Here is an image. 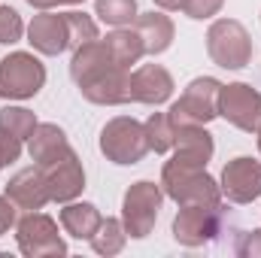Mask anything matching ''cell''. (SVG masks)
<instances>
[{
	"label": "cell",
	"mask_w": 261,
	"mask_h": 258,
	"mask_svg": "<svg viewBox=\"0 0 261 258\" xmlns=\"http://www.w3.org/2000/svg\"><path fill=\"white\" fill-rule=\"evenodd\" d=\"M161 189L170 200L182 203H203V207H222V189L206 173V167L189 164L179 158H170L161 170Z\"/></svg>",
	"instance_id": "6da1fadb"
},
{
	"label": "cell",
	"mask_w": 261,
	"mask_h": 258,
	"mask_svg": "<svg viewBox=\"0 0 261 258\" xmlns=\"http://www.w3.org/2000/svg\"><path fill=\"white\" fill-rule=\"evenodd\" d=\"M206 52L222 70H243L252 61V37L237 18H216L206 31Z\"/></svg>",
	"instance_id": "7a4b0ae2"
},
{
	"label": "cell",
	"mask_w": 261,
	"mask_h": 258,
	"mask_svg": "<svg viewBox=\"0 0 261 258\" xmlns=\"http://www.w3.org/2000/svg\"><path fill=\"white\" fill-rule=\"evenodd\" d=\"M100 152L107 155V161L113 164H140L149 155V140H146V128L130 119V116H116L110 119L103 131H100Z\"/></svg>",
	"instance_id": "3957f363"
},
{
	"label": "cell",
	"mask_w": 261,
	"mask_h": 258,
	"mask_svg": "<svg viewBox=\"0 0 261 258\" xmlns=\"http://www.w3.org/2000/svg\"><path fill=\"white\" fill-rule=\"evenodd\" d=\"M46 85V67L31 52H12L0 61V97L3 100H28L37 97Z\"/></svg>",
	"instance_id": "277c9868"
},
{
	"label": "cell",
	"mask_w": 261,
	"mask_h": 258,
	"mask_svg": "<svg viewBox=\"0 0 261 258\" xmlns=\"http://www.w3.org/2000/svg\"><path fill=\"white\" fill-rule=\"evenodd\" d=\"M161 200H164V189L155 186L152 179H140V183H134L125 192V200H122V225H125L128 237L143 240V237L152 234L158 210H161Z\"/></svg>",
	"instance_id": "5b68a950"
},
{
	"label": "cell",
	"mask_w": 261,
	"mask_h": 258,
	"mask_svg": "<svg viewBox=\"0 0 261 258\" xmlns=\"http://www.w3.org/2000/svg\"><path fill=\"white\" fill-rule=\"evenodd\" d=\"M219 91L222 82L213 76H197L186 85L182 97L170 107V119L173 125H206L219 116Z\"/></svg>",
	"instance_id": "8992f818"
},
{
	"label": "cell",
	"mask_w": 261,
	"mask_h": 258,
	"mask_svg": "<svg viewBox=\"0 0 261 258\" xmlns=\"http://www.w3.org/2000/svg\"><path fill=\"white\" fill-rule=\"evenodd\" d=\"M15 240H18V252L28 258H46V255H67V243L58 234V225L52 216L34 210L24 213L15 222Z\"/></svg>",
	"instance_id": "52a82bcc"
},
{
	"label": "cell",
	"mask_w": 261,
	"mask_h": 258,
	"mask_svg": "<svg viewBox=\"0 0 261 258\" xmlns=\"http://www.w3.org/2000/svg\"><path fill=\"white\" fill-rule=\"evenodd\" d=\"M225 210L222 207H203V203H182L173 219V240L195 249L222 234Z\"/></svg>",
	"instance_id": "ba28073f"
},
{
	"label": "cell",
	"mask_w": 261,
	"mask_h": 258,
	"mask_svg": "<svg viewBox=\"0 0 261 258\" xmlns=\"http://www.w3.org/2000/svg\"><path fill=\"white\" fill-rule=\"evenodd\" d=\"M219 116L225 122H231L234 128L246 131V134H258L261 131V94L252 85H246V82L222 85V91H219Z\"/></svg>",
	"instance_id": "9c48e42d"
},
{
	"label": "cell",
	"mask_w": 261,
	"mask_h": 258,
	"mask_svg": "<svg viewBox=\"0 0 261 258\" xmlns=\"http://www.w3.org/2000/svg\"><path fill=\"white\" fill-rule=\"evenodd\" d=\"M40 170H43V179H46L49 200H55V203H70L85 189V170H82V161L73 149H67L55 161L43 164Z\"/></svg>",
	"instance_id": "30bf717a"
},
{
	"label": "cell",
	"mask_w": 261,
	"mask_h": 258,
	"mask_svg": "<svg viewBox=\"0 0 261 258\" xmlns=\"http://www.w3.org/2000/svg\"><path fill=\"white\" fill-rule=\"evenodd\" d=\"M28 43L40 52V55H61L67 49H73V34H70V18L67 12H52V9H40V15H34V21L28 24Z\"/></svg>",
	"instance_id": "8fae6325"
},
{
	"label": "cell",
	"mask_w": 261,
	"mask_h": 258,
	"mask_svg": "<svg viewBox=\"0 0 261 258\" xmlns=\"http://www.w3.org/2000/svg\"><path fill=\"white\" fill-rule=\"evenodd\" d=\"M219 189H222V197H228L231 203H252L255 197H261V161L249 155L228 161L222 170Z\"/></svg>",
	"instance_id": "7c38bea8"
},
{
	"label": "cell",
	"mask_w": 261,
	"mask_h": 258,
	"mask_svg": "<svg viewBox=\"0 0 261 258\" xmlns=\"http://www.w3.org/2000/svg\"><path fill=\"white\" fill-rule=\"evenodd\" d=\"M113 70H125V67L116 64V58H113L107 40H91V43L73 49L70 76H73V82H76L79 88L88 85V82H94V79H100V76H107V73H113Z\"/></svg>",
	"instance_id": "4fadbf2b"
},
{
	"label": "cell",
	"mask_w": 261,
	"mask_h": 258,
	"mask_svg": "<svg viewBox=\"0 0 261 258\" xmlns=\"http://www.w3.org/2000/svg\"><path fill=\"white\" fill-rule=\"evenodd\" d=\"M173 76L170 70L161 64H143L130 73V100L134 104H146V107H158L164 100H170L173 94Z\"/></svg>",
	"instance_id": "5bb4252c"
},
{
	"label": "cell",
	"mask_w": 261,
	"mask_h": 258,
	"mask_svg": "<svg viewBox=\"0 0 261 258\" xmlns=\"http://www.w3.org/2000/svg\"><path fill=\"white\" fill-rule=\"evenodd\" d=\"M6 197L24 210V213H34V210H43L49 203V192H46V179H43V170L34 164V167H24L18 170L9 183H6Z\"/></svg>",
	"instance_id": "9a60e30c"
},
{
	"label": "cell",
	"mask_w": 261,
	"mask_h": 258,
	"mask_svg": "<svg viewBox=\"0 0 261 258\" xmlns=\"http://www.w3.org/2000/svg\"><path fill=\"white\" fill-rule=\"evenodd\" d=\"M79 94L97 107H122L130 104V70H113L88 85L79 88Z\"/></svg>",
	"instance_id": "2e32d148"
},
{
	"label": "cell",
	"mask_w": 261,
	"mask_h": 258,
	"mask_svg": "<svg viewBox=\"0 0 261 258\" xmlns=\"http://www.w3.org/2000/svg\"><path fill=\"white\" fill-rule=\"evenodd\" d=\"M213 152H216L213 134L203 128V125H176V146H173V158L206 167V161L213 158Z\"/></svg>",
	"instance_id": "e0dca14e"
},
{
	"label": "cell",
	"mask_w": 261,
	"mask_h": 258,
	"mask_svg": "<svg viewBox=\"0 0 261 258\" xmlns=\"http://www.w3.org/2000/svg\"><path fill=\"white\" fill-rule=\"evenodd\" d=\"M134 31L140 34L146 55H161V52H167V49H170V43H173V37H176L173 21H170L164 12H155V9H152V12L137 15Z\"/></svg>",
	"instance_id": "ac0fdd59"
},
{
	"label": "cell",
	"mask_w": 261,
	"mask_h": 258,
	"mask_svg": "<svg viewBox=\"0 0 261 258\" xmlns=\"http://www.w3.org/2000/svg\"><path fill=\"white\" fill-rule=\"evenodd\" d=\"M67 149H70L67 134L58 128V125H52V122H40V125L34 128V134L28 137V155H31V161H34L37 167L55 161L58 155H64Z\"/></svg>",
	"instance_id": "d6986e66"
},
{
	"label": "cell",
	"mask_w": 261,
	"mask_h": 258,
	"mask_svg": "<svg viewBox=\"0 0 261 258\" xmlns=\"http://www.w3.org/2000/svg\"><path fill=\"white\" fill-rule=\"evenodd\" d=\"M100 222H103V216H100V210L94 207V203H79V200H70L64 203V210H61V228H64L70 237H76V240H91L94 237V231L100 228Z\"/></svg>",
	"instance_id": "ffe728a7"
},
{
	"label": "cell",
	"mask_w": 261,
	"mask_h": 258,
	"mask_svg": "<svg viewBox=\"0 0 261 258\" xmlns=\"http://www.w3.org/2000/svg\"><path fill=\"white\" fill-rule=\"evenodd\" d=\"M107 46H110L116 64L125 67V70H130V64H137L146 55L143 40H140V34L134 28H116L113 34H107Z\"/></svg>",
	"instance_id": "44dd1931"
},
{
	"label": "cell",
	"mask_w": 261,
	"mask_h": 258,
	"mask_svg": "<svg viewBox=\"0 0 261 258\" xmlns=\"http://www.w3.org/2000/svg\"><path fill=\"white\" fill-rule=\"evenodd\" d=\"M91 243V249L97 252V255H119L122 249H125V243H128V231H125V225H122V219H103L100 222V228L94 231V237L88 240Z\"/></svg>",
	"instance_id": "7402d4cb"
},
{
	"label": "cell",
	"mask_w": 261,
	"mask_h": 258,
	"mask_svg": "<svg viewBox=\"0 0 261 258\" xmlns=\"http://www.w3.org/2000/svg\"><path fill=\"white\" fill-rule=\"evenodd\" d=\"M143 128H146V140H149V152L164 155L176 146V125L167 113H152L143 122Z\"/></svg>",
	"instance_id": "603a6c76"
},
{
	"label": "cell",
	"mask_w": 261,
	"mask_h": 258,
	"mask_svg": "<svg viewBox=\"0 0 261 258\" xmlns=\"http://www.w3.org/2000/svg\"><path fill=\"white\" fill-rule=\"evenodd\" d=\"M94 15L103 24L130 28L140 12H137V0H94Z\"/></svg>",
	"instance_id": "cb8c5ba5"
},
{
	"label": "cell",
	"mask_w": 261,
	"mask_h": 258,
	"mask_svg": "<svg viewBox=\"0 0 261 258\" xmlns=\"http://www.w3.org/2000/svg\"><path fill=\"white\" fill-rule=\"evenodd\" d=\"M37 125H40L37 116H34L31 110H24V107H3V110H0V131L18 137L21 143L34 134Z\"/></svg>",
	"instance_id": "d4e9b609"
},
{
	"label": "cell",
	"mask_w": 261,
	"mask_h": 258,
	"mask_svg": "<svg viewBox=\"0 0 261 258\" xmlns=\"http://www.w3.org/2000/svg\"><path fill=\"white\" fill-rule=\"evenodd\" d=\"M21 34H24L21 15H18L12 6H0V46H12V43H18Z\"/></svg>",
	"instance_id": "484cf974"
},
{
	"label": "cell",
	"mask_w": 261,
	"mask_h": 258,
	"mask_svg": "<svg viewBox=\"0 0 261 258\" xmlns=\"http://www.w3.org/2000/svg\"><path fill=\"white\" fill-rule=\"evenodd\" d=\"M222 6H225V0H186L182 12H186L189 18H195V21H203V18L219 15Z\"/></svg>",
	"instance_id": "4316f807"
},
{
	"label": "cell",
	"mask_w": 261,
	"mask_h": 258,
	"mask_svg": "<svg viewBox=\"0 0 261 258\" xmlns=\"http://www.w3.org/2000/svg\"><path fill=\"white\" fill-rule=\"evenodd\" d=\"M234 252L243 258H261V228L258 231H240V240L234 243Z\"/></svg>",
	"instance_id": "83f0119b"
},
{
	"label": "cell",
	"mask_w": 261,
	"mask_h": 258,
	"mask_svg": "<svg viewBox=\"0 0 261 258\" xmlns=\"http://www.w3.org/2000/svg\"><path fill=\"white\" fill-rule=\"evenodd\" d=\"M18 155H21V140L6 134V131H0V161H3V167L18 161Z\"/></svg>",
	"instance_id": "f1b7e54d"
},
{
	"label": "cell",
	"mask_w": 261,
	"mask_h": 258,
	"mask_svg": "<svg viewBox=\"0 0 261 258\" xmlns=\"http://www.w3.org/2000/svg\"><path fill=\"white\" fill-rule=\"evenodd\" d=\"M15 216H18V207H15L6 194H0V234H6V231L18 222Z\"/></svg>",
	"instance_id": "f546056e"
},
{
	"label": "cell",
	"mask_w": 261,
	"mask_h": 258,
	"mask_svg": "<svg viewBox=\"0 0 261 258\" xmlns=\"http://www.w3.org/2000/svg\"><path fill=\"white\" fill-rule=\"evenodd\" d=\"M34 9H55V6H76L82 0H28Z\"/></svg>",
	"instance_id": "4dcf8cb0"
},
{
	"label": "cell",
	"mask_w": 261,
	"mask_h": 258,
	"mask_svg": "<svg viewBox=\"0 0 261 258\" xmlns=\"http://www.w3.org/2000/svg\"><path fill=\"white\" fill-rule=\"evenodd\" d=\"M155 6H161V9H167V12H179V9L186 6V0H155Z\"/></svg>",
	"instance_id": "1f68e13d"
},
{
	"label": "cell",
	"mask_w": 261,
	"mask_h": 258,
	"mask_svg": "<svg viewBox=\"0 0 261 258\" xmlns=\"http://www.w3.org/2000/svg\"><path fill=\"white\" fill-rule=\"evenodd\" d=\"M258 149H261V131H258Z\"/></svg>",
	"instance_id": "d6a6232c"
},
{
	"label": "cell",
	"mask_w": 261,
	"mask_h": 258,
	"mask_svg": "<svg viewBox=\"0 0 261 258\" xmlns=\"http://www.w3.org/2000/svg\"><path fill=\"white\" fill-rule=\"evenodd\" d=\"M0 170H3V161H0Z\"/></svg>",
	"instance_id": "836d02e7"
}]
</instances>
